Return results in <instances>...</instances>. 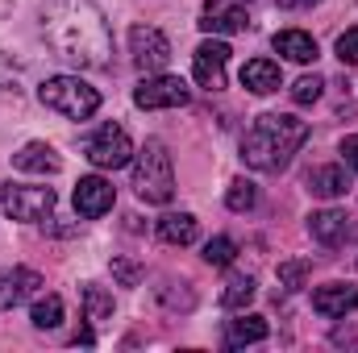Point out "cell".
Returning a JSON list of instances; mask_svg holds the SVG:
<instances>
[{
    "label": "cell",
    "instance_id": "cell-1",
    "mask_svg": "<svg viewBox=\"0 0 358 353\" xmlns=\"http://www.w3.org/2000/svg\"><path fill=\"white\" fill-rule=\"evenodd\" d=\"M42 42L76 71H100L113 59V29L96 0H46L38 8Z\"/></svg>",
    "mask_w": 358,
    "mask_h": 353
},
{
    "label": "cell",
    "instance_id": "cell-2",
    "mask_svg": "<svg viewBox=\"0 0 358 353\" xmlns=\"http://www.w3.org/2000/svg\"><path fill=\"white\" fill-rule=\"evenodd\" d=\"M308 142V125L292 112H263L242 137V163L250 171H283Z\"/></svg>",
    "mask_w": 358,
    "mask_h": 353
},
{
    "label": "cell",
    "instance_id": "cell-3",
    "mask_svg": "<svg viewBox=\"0 0 358 353\" xmlns=\"http://www.w3.org/2000/svg\"><path fill=\"white\" fill-rule=\"evenodd\" d=\"M134 191L146 204H171L176 195V163L159 137H146L142 150H134Z\"/></svg>",
    "mask_w": 358,
    "mask_h": 353
},
{
    "label": "cell",
    "instance_id": "cell-4",
    "mask_svg": "<svg viewBox=\"0 0 358 353\" xmlns=\"http://www.w3.org/2000/svg\"><path fill=\"white\" fill-rule=\"evenodd\" d=\"M38 100L50 112L67 117V121H88L92 112L100 108V91L92 88V84H84L80 75H50V80H42Z\"/></svg>",
    "mask_w": 358,
    "mask_h": 353
},
{
    "label": "cell",
    "instance_id": "cell-5",
    "mask_svg": "<svg viewBox=\"0 0 358 353\" xmlns=\"http://www.w3.org/2000/svg\"><path fill=\"white\" fill-rule=\"evenodd\" d=\"M59 195L55 187H34V183H0V212L13 216V220H25V225H38V220H50Z\"/></svg>",
    "mask_w": 358,
    "mask_h": 353
},
{
    "label": "cell",
    "instance_id": "cell-6",
    "mask_svg": "<svg viewBox=\"0 0 358 353\" xmlns=\"http://www.w3.org/2000/svg\"><path fill=\"white\" fill-rule=\"evenodd\" d=\"M84 154H88V163L96 171H117V167L134 163V142H129V133L121 125L104 121V125H96V133L84 142Z\"/></svg>",
    "mask_w": 358,
    "mask_h": 353
},
{
    "label": "cell",
    "instance_id": "cell-7",
    "mask_svg": "<svg viewBox=\"0 0 358 353\" xmlns=\"http://www.w3.org/2000/svg\"><path fill=\"white\" fill-rule=\"evenodd\" d=\"M187 100H192L187 84L179 75H167V71H155V75H146L134 88V104L146 108V112H155V108H183Z\"/></svg>",
    "mask_w": 358,
    "mask_h": 353
},
{
    "label": "cell",
    "instance_id": "cell-8",
    "mask_svg": "<svg viewBox=\"0 0 358 353\" xmlns=\"http://www.w3.org/2000/svg\"><path fill=\"white\" fill-rule=\"evenodd\" d=\"M129 54H134V67H138V71L155 75V71H163V67L171 63V42H167V33L155 29V25H134V29H129Z\"/></svg>",
    "mask_w": 358,
    "mask_h": 353
},
{
    "label": "cell",
    "instance_id": "cell-9",
    "mask_svg": "<svg viewBox=\"0 0 358 353\" xmlns=\"http://www.w3.org/2000/svg\"><path fill=\"white\" fill-rule=\"evenodd\" d=\"M225 67H229V46L208 33L192 54V80L204 91H221L225 88Z\"/></svg>",
    "mask_w": 358,
    "mask_h": 353
},
{
    "label": "cell",
    "instance_id": "cell-10",
    "mask_svg": "<svg viewBox=\"0 0 358 353\" xmlns=\"http://www.w3.org/2000/svg\"><path fill=\"white\" fill-rule=\"evenodd\" d=\"M200 29L213 33V38H221V33H246L250 29V13L242 8V0H204Z\"/></svg>",
    "mask_w": 358,
    "mask_h": 353
},
{
    "label": "cell",
    "instance_id": "cell-11",
    "mask_svg": "<svg viewBox=\"0 0 358 353\" xmlns=\"http://www.w3.org/2000/svg\"><path fill=\"white\" fill-rule=\"evenodd\" d=\"M42 291V274L29 266H4L0 270V312H13L21 303H29Z\"/></svg>",
    "mask_w": 358,
    "mask_h": 353
},
{
    "label": "cell",
    "instance_id": "cell-12",
    "mask_svg": "<svg viewBox=\"0 0 358 353\" xmlns=\"http://www.w3.org/2000/svg\"><path fill=\"white\" fill-rule=\"evenodd\" d=\"M117 204V191H113V183L100 175H84L76 183V212L84 216V220H96V216H104L108 208Z\"/></svg>",
    "mask_w": 358,
    "mask_h": 353
},
{
    "label": "cell",
    "instance_id": "cell-13",
    "mask_svg": "<svg viewBox=\"0 0 358 353\" xmlns=\"http://www.w3.org/2000/svg\"><path fill=\"white\" fill-rule=\"evenodd\" d=\"M355 308H358V287H350V283H325V287L313 291V312L325 316V320H338Z\"/></svg>",
    "mask_w": 358,
    "mask_h": 353
},
{
    "label": "cell",
    "instance_id": "cell-14",
    "mask_svg": "<svg viewBox=\"0 0 358 353\" xmlns=\"http://www.w3.org/2000/svg\"><path fill=\"white\" fill-rule=\"evenodd\" d=\"M308 233H313V241H321V246H346L350 237H355V225H350V216L346 212H338V208H325V212H313L308 216Z\"/></svg>",
    "mask_w": 358,
    "mask_h": 353
},
{
    "label": "cell",
    "instance_id": "cell-15",
    "mask_svg": "<svg viewBox=\"0 0 358 353\" xmlns=\"http://www.w3.org/2000/svg\"><path fill=\"white\" fill-rule=\"evenodd\" d=\"M13 167L25 171V175H59V171H63V158L55 154L50 142H25V146L13 154Z\"/></svg>",
    "mask_w": 358,
    "mask_h": 353
},
{
    "label": "cell",
    "instance_id": "cell-16",
    "mask_svg": "<svg viewBox=\"0 0 358 353\" xmlns=\"http://www.w3.org/2000/svg\"><path fill=\"white\" fill-rule=\"evenodd\" d=\"M271 46H275V54H283L287 63H300V67L317 59V38L304 33V29H279L271 38Z\"/></svg>",
    "mask_w": 358,
    "mask_h": 353
},
{
    "label": "cell",
    "instance_id": "cell-17",
    "mask_svg": "<svg viewBox=\"0 0 358 353\" xmlns=\"http://www.w3.org/2000/svg\"><path fill=\"white\" fill-rule=\"evenodd\" d=\"M267 333H271L267 320L242 308V316H234V320L225 324V345H229V350H242V345H259V341H267Z\"/></svg>",
    "mask_w": 358,
    "mask_h": 353
},
{
    "label": "cell",
    "instance_id": "cell-18",
    "mask_svg": "<svg viewBox=\"0 0 358 353\" xmlns=\"http://www.w3.org/2000/svg\"><path fill=\"white\" fill-rule=\"evenodd\" d=\"M279 84H283V75H279V63H271V59H250L242 67V88L250 96H271V91H279Z\"/></svg>",
    "mask_w": 358,
    "mask_h": 353
},
{
    "label": "cell",
    "instance_id": "cell-19",
    "mask_svg": "<svg viewBox=\"0 0 358 353\" xmlns=\"http://www.w3.org/2000/svg\"><path fill=\"white\" fill-rule=\"evenodd\" d=\"M200 237V220L192 216V212H167L163 220H159V241L163 246H192Z\"/></svg>",
    "mask_w": 358,
    "mask_h": 353
},
{
    "label": "cell",
    "instance_id": "cell-20",
    "mask_svg": "<svg viewBox=\"0 0 358 353\" xmlns=\"http://www.w3.org/2000/svg\"><path fill=\"white\" fill-rule=\"evenodd\" d=\"M308 191L321 195V200H338V195L350 191V179H346L342 167H317V171H308Z\"/></svg>",
    "mask_w": 358,
    "mask_h": 353
},
{
    "label": "cell",
    "instance_id": "cell-21",
    "mask_svg": "<svg viewBox=\"0 0 358 353\" xmlns=\"http://www.w3.org/2000/svg\"><path fill=\"white\" fill-rule=\"evenodd\" d=\"M80 299H84V320H92V324L113 320V291H108V287L84 283V287H80Z\"/></svg>",
    "mask_w": 358,
    "mask_h": 353
},
{
    "label": "cell",
    "instance_id": "cell-22",
    "mask_svg": "<svg viewBox=\"0 0 358 353\" xmlns=\"http://www.w3.org/2000/svg\"><path fill=\"white\" fill-rule=\"evenodd\" d=\"M29 320L38 333H55L63 324V299L50 291V295H34V308H29Z\"/></svg>",
    "mask_w": 358,
    "mask_h": 353
},
{
    "label": "cell",
    "instance_id": "cell-23",
    "mask_svg": "<svg viewBox=\"0 0 358 353\" xmlns=\"http://www.w3.org/2000/svg\"><path fill=\"white\" fill-rule=\"evenodd\" d=\"M255 291H259L255 274H234V278L225 283V291H221V308H229V312H242V308L255 299Z\"/></svg>",
    "mask_w": 358,
    "mask_h": 353
},
{
    "label": "cell",
    "instance_id": "cell-24",
    "mask_svg": "<svg viewBox=\"0 0 358 353\" xmlns=\"http://www.w3.org/2000/svg\"><path fill=\"white\" fill-rule=\"evenodd\" d=\"M255 204H259V187L250 179H234L229 191H225V208L229 212H250Z\"/></svg>",
    "mask_w": 358,
    "mask_h": 353
},
{
    "label": "cell",
    "instance_id": "cell-25",
    "mask_svg": "<svg viewBox=\"0 0 358 353\" xmlns=\"http://www.w3.org/2000/svg\"><path fill=\"white\" fill-rule=\"evenodd\" d=\"M238 258V241L234 237H213V241H204V262L208 266H229Z\"/></svg>",
    "mask_w": 358,
    "mask_h": 353
},
{
    "label": "cell",
    "instance_id": "cell-26",
    "mask_svg": "<svg viewBox=\"0 0 358 353\" xmlns=\"http://www.w3.org/2000/svg\"><path fill=\"white\" fill-rule=\"evenodd\" d=\"M321 88H325L321 75H300V80L292 84V100H296V104H317V100H321Z\"/></svg>",
    "mask_w": 358,
    "mask_h": 353
},
{
    "label": "cell",
    "instance_id": "cell-27",
    "mask_svg": "<svg viewBox=\"0 0 358 353\" xmlns=\"http://www.w3.org/2000/svg\"><path fill=\"white\" fill-rule=\"evenodd\" d=\"M308 270H313V262H279V283L287 291H296V287H304Z\"/></svg>",
    "mask_w": 358,
    "mask_h": 353
},
{
    "label": "cell",
    "instance_id": "cell-28",
    "mask_svg": "<svg viewBox=\"0 0 358 353\" xmlns=\"http://www.w3.org/2000/svg\"><path fill=\"white\" fill-rule=\"evenodd\" d=\"M113 278H117L121 287H138V278H142V266L129 262V258H113Z\"/></svg>",
    "mask_w": 358,
    "mask_h": 353
},
{
    "label": "cell",
    "instance_id": "cell-29",
    "mask_svg": "<svg viewBox=\"0 0 358 353\" xmlns=\"http://www.w3.org/2000/svg\"><path fill=\"white\" fill-rule=\"evenodd\" d=\"M338 59H342V63H350V67H358V25H355V29H346V33L338 38Z\"/></svg>",
    "mask_w": 358,
    "mask_h": 353
},
{
    "label": "cell",
    "instance_id": "cell-30",
    "mask_svg": "<svg viewBox=\"0 0 358 353\" xmlns=\"http://www.w3.org/2000/svg\"><path fill=\"white\" fill-rule=\"evenodd\" d=\"M342 154H346V167L358 171V137H346V142H342Z\"/></svg>",
    "mask_w": 358,
    "mask_h": 353
},
{
    "label": "cell",
    "instance_id": "cell-31",
    "mask_svg": "<svg viewBox=\"0 0 358 353\" xmlns=\"http://www.w3.org/2000/svg\"><path fill=\"white\" fill-rule=\"evenodd\" d=\"M283 8H313V4H321V0H279Z\"/></svg>",
    "mask_w": 358,
    "mask_h": 353
}]
</instances>
